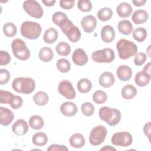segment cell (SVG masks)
<instances>
[{"mask_svg":"<svg viewBox=\"0 0 151 151\" xmlns=\"http://www.w3.org/2000/svg\"><path fill=\"white\" fill-rule=\"evenodd\" d=\"M115 81V78L113 74L109 71L103 73L99 77V82L101 86L109 88L113 85Z\"/></svg>","mask_w":151,"mask_h":151,"instance_id":"18","label":"cell"},{"mask_svg":"<svg viewBox=\"0 0 151 151\" xmlns=\"http://www.w3.org/2000/svg\"><path fill=\"white\" fill-rule=\"evenodd\" d=\"M58 93L68 100H72L76 97V91L71 83L67 80H61L58 86Z\"/></svg>","mask_w":151,"mask_h":151,"instance_id":"11","label":"cell"},{"mask_svg":"<svg viewBox=\"0 0 151 151\" xmlns=\"http://www.w3.org/2000/svg\"><path fill=\"white\" fill-rule=\"evenodd\" d=\"M0 84L3 85L6 84L10 79V73L6 69L2 68L0 70Z\"/></svg>","mask_w":151,"mask_h":151,"instance_id":"43","label":"cell"},{"mask_svg":"<svg viewBox=\"0 0 151 151\" xmlns=\"http://www.w3.org/2000/svg\"><path fill=\"white\" fill-rule=\"evenodd\" d=\"M147 31L143 27L137 28L133 32L134 39L139 42H143L147 37Z\"/></svg>","mask_w":151,"mask_h":151,"instance_id":"34","label":"cell"},{"mask_svg":"<svg viewBox=\"0 0 151 151\" xmlns=\"http://www.w3.org/2000/svg\"><path fill=\"white\" fill-rule=\"evenodd\" d=\"M56 67L59 71L65 73L70 70L71 64L68 60L65 58H60L57 61Z\"/></svg>","mask_w":151,"mask_h":151,"instance_id":"35","label":"cell"},{"mask_svg":"<svg viewBox=\"0 0 151 151\" xmlns=\"http://www.w3.org/2000/svg\"><path fill=\"white\" fill-rule=\"evenodd\" d=\"M134 59V64L137 66L143 65L147 60V55L144 52H139L135 55Z\"/></svg>","mask_w":151,"mask_h":151,"instance_id":"42","label":"cell"},{"mask_svg":"<svg viewBox=\"0 0 151 151\" xmlns=\"http://www.w3.org/2000/svg\"><path fill=\"white\" fill-rule=\"evenodd\" d=\"M115 58L114 51L111 48H105L93 52L91 54L92 60L96 63H109Z\"/></svg>","mask_w":151,"mask_h":151,"instance_id":"8","label":"cell"},{"mask_svg":"<svg viewBox=\"0 0 151 151\" xmlns=\"http://www.w3.org/2000/svg\"><path fill=\"white\" fill-rule=\"evenodd\" d=\"M117 28L121 34L127 35L132 32L133 30V26L130 21L124 19L119 22Z\"/></svg>","mask_w":151,"mask_h":151,"instance_id":"23","label":"cell"},{"mask_svg":"<svg viewBox=\"0 0 151 151\" xmlns=\"http://www.w3.org/2000/svg\"><path fill=\"white\" fill-rule=\"evenodd\" d=\"M55 51L57 53L60 55L67 56L71 52V47L68 43L64 41H62L57 45L55 47Z\"/></svg>","mask_w":151,"mask_h":151,"instance_id":"33","label":"cell"},{"mask_svg":"<svg viewBox=\"0 0 151 151\" xmlns=\"http://www.w3.org/2000/svg\"><path fill=\"white\" fill-rule=\"evenodd\" d=\"M22 7L24 10L32 17L35 18H41L44 15L42 8L36 1H25L23 3Z\"/></svg>","mask_w":151,"mask_h":151,"instance_id":"9","label":"cell"},{"mask_svg":"<svg viewBox=\"0 0 151 151\" xmlns=\"http://www.w3.org/2000/svg\"><path fill=\"white\" fill-rule=\"evenodd\" d=\"M132 74L131 68L126 65H121L117 69V76L121 81L129 80L132 78Z\"/></svg>","mask_w":151,"mask_h":151,"instance_id":"19","label":"cell"},{"mask_svg":"<svg viewBox=\"0 0 151 151\" xmlns=\"http://www.w3.org/2000/svg\"><path fill=\"white\" fill-rule=\"evenodd\" d=\"M143 132L148 137L150 141V122L146 123L143 127Z\"/></svg>","mask_w":151,"mask_h":151,"instance_id":"48","label":"cell"},{"mask_svg":"<svg viewBox=\"0 0 151 151\" xmlns=\"http://www.w3.org/2000/svg\"><path fill=\"white\" fill-rule=\"evenodd\" d=\"M12 130L17 136H23L28 130V125L24 119H18L12 126Z\"/></svg>","mask_w":151,"mask_h":151,"instance_id":"15","label":"cell"},{"mask_svg":"<svg viewBox=\"0 0 151 151\" xmlns=\"http://www.w3.org/2000/svg\"><path fill=\"white\" fill-rule=\"evenodd\" d=\"M42 3L47 6H52L54 5V4L55 3V0H50V1H42Z\"/></svg>","mask_w":151,"mask_h":151,"instance_id":"51","label":"cell"},{"mask_svg":"<svg viewBox=\"0 0 151 151\" xmlns=\"http://www.w3.org/2000/svg\"><path fill=\"white\" fill-rule=\"evenodd\" d=\"M122 96L126 100H130L134 98L137 94V90L132 84L126 85L122 90Z\"/></svg>","mask_w":151,"mask_h":151,"instance_id":"27","label":"cell"},{"mask_svg":"<svg viewBox=\"0 0 151 151\" xmlns=\"http://www.w3.org/2000/svg\"><path fill=\"white\" fill-rule=\"evenodd\" d=\"M41 32V25L35 22L26 21L21 25V34L25 38L36 40Z\"/></svg>","mask_w":151,"mask_h":151,"instance_id":"4","label":"cell"},{"mask_svg":"<svg viewBox=\"0 0 151 151\" xmlns=\"http://www.w3.org/2000/svg\"><path fill=\"white\" fill-rule=\"evenodd\" d=\"M14 96L11 92L0 90V103L9 104Z\"/></svg>","mask_w":151,"mask_h":151,"instance_id":"39","label":"cell"},{"mask_svg":"<svg viewBox=\"0 0 151 151\" xmlns=\"http://www.w3.org/2000/svg\"><path fill=\"white\" fill-rule=\"evenodd\" d=\"M82 113L86 116H91L94 112V107L91 103H83L81 107Z\"/></svg>","mask_w":151,"mask_h":151,"instance_id":"40","label":"cell"},{"mask_svg":"<svg viewBox=\"0 0 151 151\" xmlns=\"http://www.w3.org/2000/svg\"><path fill=\"white\" fill-rule=\"evenodd\" d=\"M113 15V11L108 7L102 8L97 12V18L101 21H107L111 19Z\"/></svg>","mask_w":151,"mask_h":151,"instance_id":"32","label":"cell"},{"mask_svg":"<svg viewBox=\"0 0 151 151\" xmlns=\"http://www.w3.org/2000/svg\"><path fill=\"white\" fill-rule=\"evenodd\" d=\"M58 38V32L54 28H50L47 29L43 35V40L47 44H52Z\"/></svg>","mask_w":151,"mask_h":151,"instance_id":"25","label":"cell"},{"mask_svg":"<svg viewBox=\"0 0 151 151\" xmlns=\"http://www.w3.org/2000/svg\"><path fill=\"white\" fill-rule=\"evenodd\" d=\"M92 88V83L87 78H81L77 83V89L81 93H88Z\"/></svg>","mask_w":151,"mask_h":151,"instance_id":"31","label":"cell"},{"mask_svg":"<svg viewBox=\"0 0 151 151\" xmlns=\"http://www.w3.org/2000/svg\"><path fill=\"white\" fill-rule=\"evenodd\" d=\"M52 19L53 22L57 26L60 27L63 23L67 21L68 17L64 12L57 11L54 13L52 17Z\"/></svg>","mask_w":151,"mask_h":151,"instance_id":"36","label":"cell"},{"mask_svg":"<svg viewBox=\"0 0 151 151\" xmlns=\"http://www.w3.org/2000/svg\"><path fill=\"white\" fill-rule=\"evenodd\" d=\"M12 87L17 93L29 94L34 90L35 83L31 77H17L13 80Z\"/></svg>","mask_w":151,"mask_h":151,"instance_id":"3","label":"cell"},{"mask_svg":"<svg viewBox=\"0 0 151 151\" xmlns=\"http://www.w3.org/2000/svg\"><path fill=\"white\" fill-rule=\"evenodd\" d=\"M77 7L82 12H89L92 9V4L88 0H79L77 2Z\"/></svg>","mask_w":151,"mask_h":151,"instance_id":"41","label":"cell"},{"mask_svg":"<svg viewBox=\"0 0 151 151\" xmlns=\"http://www.w3.org/2000/svg\"><path fill=\"white\" fill-rule=\"evenodd\" d=\"M107 134V130L104 126L99 125L94 127L90 133V143L93 146L100 145L105 140Z\"/></svg>","mask_w":151,"mask_h":151,"instance_id":"7","label":"cell"},{"mask_svg":"<svg viewBox=\"0 0 151 151\" xmlns=\"http://www.w3.org/2000/svg\"><path fill=\"white\" fill-rule=\"evenodd\" d=\"M101 38L105 43L111 42L115 38V31L111 25L104 26L101 31Z\"/></svg>","mask_w":151,"mask_h":151,"instance_id":"17","label":"cell"},{"mask_svg":"<svg viewBox=\"0 0 151 151\" xmlns=\"http://www.w3.org/2000/svg\"><path fill=\"white\" fill-rule=\"evenodd\" d=\"M71 146L74 148H81L85 145V139L80 133H74L69 139Z\"/></svg>","mask_w":151,"mask_h":151,"instance_id":"22","label":"cell"},{"mask_svg":"<svg viewBox=\"0 0 151 151\" xmlns=\"http://www.w3.org/2000/svg\"><path fill=\"white\" fill-rule=\"evenodd\" d=\"M99 115L101 120L111 126L117 125L121 120V113L118 109L107 106H103L99 109Z\"/></svg>","mask_w":151,"mask_h":151,"instance_id":"2","label":"cell"},{"mask_svg":"<svg viewBox=\"0 0 151 151\" xmlns=\"http://www.w3.org/2000/svg\"><path fill=\"white\" fill-rule=\"evenodd\" d=\"M11 58L9 54L5 51H0V65H4L9 64Z\"/></svg>","mask_w":151,"mask_h":151,"instance_id":"44","label":"cell"},{"mask_svg":"<svg viewBox=\"0 0 151 151\" xmlns=\"http://www.w3.org/2000/svg\"><path fill=\"white\" fill-rule=\"evenodd\" d=\"M60 27L62 32L67 37L71 42H76L80 40L81 32L79 28L75 26L70 20L68 19Z\"/></svg>","mask_w":151,"mask_h":151,"instance_id":"6","label":"cell"},{"mask_svg":"<svg viewBox=\"0 0 151 151\" xmlns=\"http://www.w3.org/2000/svg\"><path fill=\"white\" fill-rule=\"evenodd\" d=\"M116 48L119 57L122 60H126L137 53V47L132 41L126 39H120L117 42Z\"/></svg>","mask_w":151,"mask_h":151,"instance_id":"1","label":"cell"},{"mask_svg":"<svg viewBox=\"0 0 151 151\" xmlns=\"http://www.w3.org/2000/svg\"><path fill=\"white\" fill-rule=\"evenodd\" d=\"M151 76L147 75L143 71L138 72L134 77L136 84L139 87H145L147 86L150 81Z\"/></svg>","mask_w":151,"mask_h":151,"instance_id":"24","label":"cell"},{"mask_svg":"<svg viewBox=\"0 0 151 151\" xmlns=\"http://www.w3.org/2000/svg\"><path fill=\"white\" fill-rule=\"evenodd\" d=\"M48 100V96L44 91H38L33 96V101L38 106H45V104H47Z\"/></svg>","mask_w":151,"mask_h":151,"instance_id":"28","label":"cell"},{"mask_svg":"<svg viewBox=\"0 0 151 151\" xmlns=\"http://www.w3.org/2000/svg\"><path fill=\"white\" fill-rule=\"evenodd\" d=\"M75 4L74 1H60V6L64 9H70L72 8Z\"/></svg>","mask_w":151,"mask_h":151,"instance_id":"46","label":"cell"},{"mask_svg":"<svg viewBox=\"0 0 151 151\" xmlns=\"http://www.w3.org/2000/svg\"><path fill=\"white\" fill-rule=\"evenodd\" d=\"M72 60L73 63L79 66H82L85 65L88 60V57L82 48H77L76 49L72 55Z\"/></svg>","mask_w":151,"mask_h":151,"instance_id":"13","label":"cell"},{"mask_svg":"<svg viewBox=\"0 0 151 151\" xmlns=\"http://www.w3.org/2000/svg\"><path fill=\"white\" fill-rule=\"evenodd\" d=\"M143 71L144 72H145L149 76H151V74H150V62H149L147 64H146L144 66Z\"/></svg>","mask_w":151,"mask_h":151,"instance_id":"50","label":"cell"},{"mask_svg":"<svg viewBox=\"0 0 151 151\" xmlns=\"http://www.w3.org/2000/svg\"><path fill=\"white\" fill-rule=\"evenodd\" d=\"M111 142L115 146L127 147L132 143L133 138L128 132H119L113 135Z\"/></svg>","mask_w":151,"mask_h":151,"instance_id":"10","label":"cell"},{"mask_svg":"<svg viewBox=\"0 0 151 151\" xmlns=\"http://www.w3.org/2000/svg\"><path fill=\"white\" fill-rule=\"evenodd\" d=\"M117 14L121 18H127L132 13L133 8L127 2H122L116 8Z\"/></svg>","mask_w":151,"mask_h":151,"instance_id":"21","label":"cell"},{"mask_svg":"<svg viewBox=\"0 0 151 151\" xmlns=\"http://www.w3.org/2000/svg\"><path fill=\"white\" fill-rule=\"evenodd\" d=\"M107 99V94L102 90H97L93 94V100L96 104H103L106 101Z\"/></svg>","mask_w":151,"mask_h":151,"instance_id":"38","label":"cell"},{"mask_svg":"<svg viewBox=\"0 0 151 151\" xmlns=\"http://www.w3.org/2000/svg\"><path fill=\"white\" fill-rule=\"evenodd\" d=\"M11 49L14 55L20 60L25 61L30 57V51L21 39H14L11 43Z\"/></svg>","mask_w":151,"mask_h":151,"instance_id":"5","label":"cell"},{"mask_svg":"<svg viewBox=\"0 0 151 151\" xmlns=\"http://www.w3.org/2000/svg\"><path fill=\"white\" fill-rule=\"evenodd\" d=\"M14 118L13 112L6 107H0V123L1 125L7 126L9 125Z\"/></svg>","mask_w":151,"mask_h":151,"instance_id":"14","label":"cell"},{"mask_svg":"<svg viewBox=\"0 0 151 151\" xmlns=\"http://www.w3.org/2000/svg\"><path fill=\"white\" fill-rule=\"evenodd\" d=\"M77 106L73 102H64L60 106V111L64 116L67 117H72L75 116L77 113Z\"/></svg>","mask_w":151,"mask_h":151,"instance_id":"16","label":"cell"},{"mask_svg":"<svg viewBox=\"0 0 151 151\" xmlns=\"http://www.w3.org/2000/svg\"><path fill=\"white\" fill-rule=\"evenodd\" d=\"M3 32L8 37H13L16 35L17 33V27L12 22L5 23L3 25Z\"/></svg>","mask_w":151,"mask_h":151,"instance_id":"37","label":"cell"},{"mask_svg":"<svg viewBox=\"0 0 151 151\" xmlns=\"http://www.w3.org/2000/svg\"><path fill=\"white\" fill-rule=\"evenodd\" d=\"M47 150H63V151H67L68 149L64 145H58V144H52L47 149Z\"/></svg>","mask_w":151,"mask_h":151,"instance_id":"47","label":"cell"},{"mask_svg":"<svg viewBox=\"0 0 151 151\" xmlns=\"http://www.w3.org/2000/svg\"><path fill=\"white\" fill-rule=\"evenodd\" d=\"M149 18V14L147 11L143 9L136 10L132 15V19L135 24H142L146 22Z\"/></svg>","mask_w":151,"mask_h":151,"instance_id":"20","label":"cell"},{"mask_svg":"<svg viewBox=\"0 0 151 151\" xmlns=\"http://www.w3.org/2000/svg\"><path fill=\"white\" fill-rule=\"evenodd\" d=\"M29 124L32 129L40 130L44 125V121L40 116L33 115L29 118Z\"/></svg>","mask_w":151,"mask_h":151,"instance_id":"29","label":"cell"},{"mask_svg":"<svg viewBox=\"0 0 151 151\" xmlns=\"http://www.w3.org/2000/svg\"><path fill=\"white\" fill-rule=\"evenodd\" d=\"M97 20L96 18L91 15H87L83 18L81 25L83 30L87 33L93 32L97 26Z\"/></svg>","mask_w":151,"mask_h":151,"instance_id":"12","label":"cell"},{"mask_svg":"<svg viewBox=\"0 0 151 151\" xmlns=\"http://www.w3.org/2000/svg\"><path fill=\"white\" fill-rule=\"evenodd\" d=\"M22 103H23L22 99L19 96L15 95L11 102L10 103L9 105L12 109H18L22 106Z\"/></svg>","mask_w":151,"mask_h":151,"instance_id":"45","label":"cell"},{"mask_svg":"<svg viewBox=\"0 0 151 151\" xmlns=\"http://www.w3.org/2000/svg\"><path fill=\"white\" fill-rule=\"evenodd\" d=\"M38 57L42 61L47 63L50 61L53 58L54 53L51 48L44 47L39 51Z\"/></svg>","mask_w":151,"mask_h":151,"instance_id":"26","label":"cell"},{"mask_svg":"<svg viewBox=\"0 0 151 151\" xmlns=\"http://www.w3.org/2000/svg\"><path fill=\"white\" fill-rule=\"evenodd\" d=\"M100 150H107V151H111V150H114V151H116V149H115L114 147H111V146H104L103 147L101 148L100 149Z\"/></svg>","mask_w":151,"mask_h":151,"instance_id":"52","label":"cell"},{"mask_svg":"<svg viewBox=\"0 0 151 151\" xmlns=\"http://www.w3.org/2000/svg\"><path fill=\"white\" fill-rule=\"evenodd\" d=\"M32 143L38 146H43L48 142L47 134L43 132H37L35 133L32 137Z\"/></svg>","mask_w":151,"mask_h":151,"instance_id":"30","label":"cell"},{"mask_svg":"<svg viewBox=\"0 0 151 151\" xmlns=\"http://www.w3.org/2000/svg\"><path fill=\"white\" fill-rule=\"evenodd\" d=\"M146 2V0H133L132 1V3L136 6H142Z\"/></svg>","mask_w":151,"mask_h":151,"instance_id":"49","label":"cell"}]
</instances>
